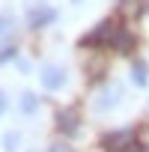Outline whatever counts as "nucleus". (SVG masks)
<instances>
[{
	"instance_id": "obj_6",
	"label": "nucleus",
	"mask_w": 149,
	"mask_h": 152,
	"mask_svg": "<svg viewBox=\"0 0 149 152\" xmlns=\"http://www.w3.org/2000/svg\"><path fill=\"white\" fill-rule=\"evenodd\" d=\"M54 18H57V12H54V9H48V6H42V9H33V12H30V27H33V30H39V27L51 24Z\"/></svg>"
},
{
	"instance_id": "obj_11",
	"label": "nucleus",
	"mask_w": 149,
	"mask_h": 152,
	"mask_svg": "<svg viewBox=\"0 0 149 152\" xmlns=\"http://www.w3.org/2000/svg\"><path fill=\"white\" fill-rule=\"evenodd\" d=\"M18 146V134H6V149H15Z\"/></svg>"
},
{
	"instance_id": "obj_8",
	"label": "nucleus",
	"mask_w": 149,
	"mask_h": 152,
	"mask_svg": "<svg viewBox=\"0 0 149 152\" xmlns=\"http://www.w3.org/2000/svg\"><path fill=\"white\" fill-rule=\"evenodd\" d=\"M131 78H134V84L146 87V66H143V63H134V66H131Z\"/></svg>"
},
{
	"instance_id": "obj_14",
	"label": "nucleus",
	"mask_w": 149,
	"mask_h": 152,
	"mask_svg": "<svg viewBox=\"0 0 149 152\" xmlns=\"http://www.w3.org/2000/svg\"><path fill=\"white\" fill-rule=\"evenodd\" d=\"M3 107H6V96L0 93V113H3Z\"/></svg>"
},
{
	"instance_id": "obj_7",
	"label": "nucleus",
	"mask_w": 149,
	"mask_h": 152,
	"mask_svg": "<svg viewBox=\"0 0 149 152\" xmlns=\"http://www.w3.org/2000/svg\"><path fill=\"white\" fill-rule=\"evenodd\" d=\"M119 96H122V90H119V87H110L107 93H102V96H99L96 107H99V110H107V107H110V104H113V102H116Z\"/></svg>"
},
{
	"instance_id": "obj_12",
	"label": "nucleus",
	"mask_w": 149,
	"mask_h": 152,
	"mask_svg": "<svg viewBox=\"0 0 149 152\" xmlns=\"http://www.w3.org/2000/svg\"><path fill=\"white\" fill-rule=\"evenodd\" d=\"M6 57H15V48H3V51H0V63H3Z\"/></svg>"
},
{
	"instance_id": "obj_4",
	"label": "nucleus",
	"mask_w": 149,
	"mask_h": 152,
	"mask_svg": "<svg viewBox=\"0 0 149 152\" xmlns=\"http://www.w3.org/2000/svg\"><path fill=\"white\" fill-rule=\"evenodd\" d=\"M42 84H45L48 90H60V87L66 84V72H63L60 66H45V69H42Z\"/></svg>"
},
{
	"instance_id": "obj_5",
	"label": "nucleus",
	"mask_w": 149,
	"mask_h": 152,
	"mask_svg": "<svg viewBox=\"0 0 149 152\" xmlns=\"http://www.w3.org/2000/svg\"><path fill=\"white\" fill-rule=\"evenodd\" d=\"M110 45L116 48V54H131V51H134V45H137V39H134L128 30H116V33H113V39H110Z\"/></svg>"
},
{
	"instance_id": "obj_10",
	"label": "nucleus",
	"mask_w": 149,
	"mask_h": 152,
	"mask_svg": "<svg viewBox=\"0 0 149 152\" xmlns=\"http://www.w3.org/2000/svg\"><path fill=\"white\" fill-rule=\"evenodd\" d=\"M48 152H74V149H72L69 143H54V146H51Z\"/></svg>"
},
{
	"instance_id": "obj_1",
	"label": "nucleus",
	"mask_w": 149,
	"mask_h": 152,
	"mask_svg": "<svg viewBox=\"0 0 149 152\" xmlns=\"http://www.w3.org/2000/svg\"><path fill=\"white\" fill-rule=\"evenodd\" d=\"M102 143H104V149H107V152H128V149L134 146V131H131V128L110 131Z\"/></svg>"
},
{
	"instance_id": "obj_2",
	"label": "nucleus",
	"mask_w": 149,
	"mask_h": 152,
	"mask_svg": "<svg viewBox=\"0 0 149 152\" xmlns=\"http://www.w3.org/2000/svg\"><path fill=\"white\" fill-rule=\"evenodd\" d=\"M113 33H116V30H113V21H102V24H99V27L81 42V45H102V42H110Z\"/></svg>"
},
{
	"instance_id": "obj_9",
	"label": "nucleus",
	"mask_w": 149,
	"mask_h": 152,
	"mask_svg": "<svg viewBox=\"0 0 149 152\" xmlns=\"http://www.w3.org/2000/svg\"><path fill=\"white\" fill-rule=\"evenodd\" d=\"M36 104H39V102H36V96H33V93H24V96H21V110H24V113H33V110H36Z\"/></svg>"
},
{
	"instance_id": "obj_13",
	"label": "nucleus",
	"mask_w": 149,
	"mask_h": 152,
	"mask_svg": "<svg viewBox=\"0 0 149 152\" xmlns=\"http://www.w3.org/2000/svg\"><path fill=\"white\" fill-rule=\"evenodd\" d=\"M9 24H12V21H9V18H0V33H3V30H6V27H9Z\"/></svg>"
},
{
	"instance_id": "obj_3",
	"label": "nucleus",
	"mask_w": 149,
	"mask_h": 152,
	"mask_svg": "<svg viewBox=\"0 0 149 152\" xmlns=\"http://www.w3.org/2000/svg\"><path fill=\"white\" fill-rule=\"evenodd\" d=\"M78 125H81L78 110H60V113H57V128H60L63 134H78Z\"/></svg>"
}]
</instances>
